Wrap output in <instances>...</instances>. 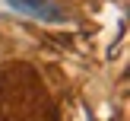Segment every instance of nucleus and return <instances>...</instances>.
I'll list each match as a JSON object with an SVG mask.
<instances>
[{
  "mask_svg": "<svg viewBox=\"0 0 130 121\" xmlns=\"http://www.w3.org/2000/svg\"><path fill=\"white\" fill-rule=\"evenodd\" d=\"M10 3L25 10V13H35L41 19H63V10L57 3H51V0H10Z\"/></svg>",
  "mask_w": 130,
  "mask_h": 121,
  "instance_id": "obj_1",
  "label": "nucleus"
}]
</instances>
